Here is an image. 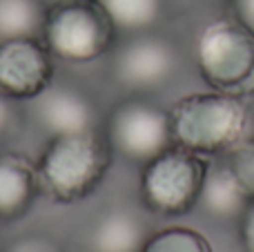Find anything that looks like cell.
Masks as SVG:
<instances>
[{
  "mask_svg": "<svg viewBox=\"0 0 254 252\" xmlns=\"http://www.w3.org/2000/svg\"><path fill=\"white\" fill-rule=\"evenodd\" d=\"M174 145L201 156L228 154L250 136L252 112L243 96L228 92H198L170 107Z\"/></svg>",
  "mask_w": 254,
  "mask_h": 252,
  "instance_id": "cell-1",
  "label": "cell"
},
{
  "mask_svg": "<svg viewBox=\"0 0 254 252\" xmlns=\"http://www.w3.org/2000/svg\"><path fill=\"white\" fill-rule=\"evenodd\" d=\"M114 161L103 129L52 136L38 159L40 192L56 203H78L96 192Z\"/></svg>",
  "mask_w": 254,
  "mask_h": 252,
  "instance_id": "cell-2",
  "label": "cell"
},
{
  "mask_svg": "<svg viewBox=\"0 0 254 252\" xmlns=\"http://www.w3.org/2000/svg\"><path fill=\"white\" fill-rule=\"evenodd\" d=\"M201 78L216 92L254 94V29L239 16H219L196 31L192 47Z\"/></svg>",
  "mask_w": 254,
  "mask_h": 252,
  "instance_id": "cell-3",
  "label": "cell"
},
{
  "mask_svg": "<svg viewBox=\"0 0 254 252\" xmlns=\"http://www.w3.org/2000/svg\"><path fill=\"white\" fill-rule=\"evenodd\" d=\"M116 27L98 0H69L47 7L43 40L54 58L85 65L110 54Z\"/></svg>",
  "mask_w": 254,
  "mask_h": 252,
  "instance_id": "cell-4",
  "label": "cell"
},
{
  "mask_svg": "<svg viewBox=\"0 0 254 252\" xmlns=\"http://www.w3.org/2000/svg\"><path fill=\"white\" fill-rule=\"evenodd\" d=\"M205 174L207 163L201 154L172 145L143 165L138 183L140 201L158 217L188 214L198 205Z\"/></svg>",
  "mask_w": 254,
  "mask_h": 252,
  "instance_id": "cell-5",
  "label": "cell"
},
{
  "mask_svg": "<svg viewBox=\"0 0 254 252\" xmlns=\"http://www.w3.org/2000/svg\"><path fill=\"white\" fill-rule=\"evenodd\" d=\"M105 136L114 156L136 165H145L174 145L170 110L143 96H129L116 103L105 121Z\"/></svg>",
  "mask_w": 254,
  "mask_h": 252,
  "instance_id": "cell-6",
  "label": "cell"
},
{
  "mask_svg": "<svg viewBox=\"0 0 254 252\" xmlns=\"http://www.w3.org/2000/svg\"><path fill=\"white\" fill-rule=\"evenodd\" d=\"M179 71V49L170 38L145 31L127 36L112 56V78L134 96L165 87Z\"/></svg>",
  "mask_w": 254,
  "mask_h": 252,
  "instance_id": "cell-7",
  "label": "cell"
},
{
  "mask_svg": "<svg viewBox=\"0 0 254 252\" xmlns=\"http://www.w3.org/2000/svg\"><path fill=\"white\" fill-rule=\"evenodd\" d=\"M54 56L43 38L0 40V92L13 101H34L54 83Z\"/></svg>",
  "mask_w": 254,
  "mask_h": 252,
  "instance_id": "cell-8",
  "label": "cell"
},
{
  "mask_svg": "<svg viewBox=\"0 0 254 252\" xmlns=\"http://www.w3.org/2000/svg\"><path fill=\"white\" fill-rule=\"evenodd\" d=\"M36 101V116L45 132L52 136L80 134L101 129L98 107L89 94L74 85H49Z\"/></svg>",
  "mask_w": 254,
  "mask_h": 252,
  "instance_id": "cell-9",
  "label": "cell"
},
{
  "mask_svg": "<svg viewBox=\"0 0 254 252\" xmlns=\"http://www.w3.org/2000/svg\"><path fill=\"white\" fill-rule=\"evenodd\" d=\"M38 194V165L20 152H0V223L25 217Z\"/></svg>",
  "mask_w": 254,
  "mask_h": 252,
  "instance_id": "cell-10",
  "label": "cell"
},
{
  "mask_svg": "<svg viewBox=\"0 0 254 252\" xmlns=\"http://www.w3.org/2000/svg\"><path fill=\"white\" fill-rule=\"evenodd\" d=\"M248 203L250 199L241 190L228 165H207L205 183H203L201 199H198V205L207 217L216 219V221H237L246 212Z\"/></svg>",
  "mask_w": 254,
  "mask_h": 252,
  "instance_id": "cell-11",
  "label": "cell"
},
{
  "mask_svg": "<svg viewBox=\"0 0 254 252\" xmlns=\"http://www.w3.org/2000/svg\"><path fill=\"white\" fill-rule=\"evenodd\" d=\"M143 223L127 210H112L94 228L96 252H140L145 244Z\"/></svg>",
  "mask_w": 254,
  "mask_h": 252,
  "instance_id": "cell-12",
  "label": "cell"
},
{
  "mask_svg": "<svg viewBox=\"0 0 254 252\" xmlns=\"http://www.w3.org/2000/svg\"><path fill=\"white\" fill-rule=\"evenodd\" d=\"M116 31L125 36L154 31L165 18L167 0H98Z\"/></svg>",
  "mask_w": 254,
  "mask_h": 252,
  "instance_id": "cell-13",
  "label": "cell"
},
{
  "mask_svg": "<svg viewBox=\"0 0 254 252\" xmlns=\"http://www.w3.org/2000/svg\"><path fill=\"white\" fill-rule=\"evenodd\" d=\"M45 16L43 0H0V40L43 34Z\"/></svg>",
  "mask_w": 254,
  "mask_h": 252,
  "instance_id": "cell-14",
  "label": "cell"
},
{
  "mask_svg": "<svg viewBox=\"0 0 254 252\" xmlns=\"http://www.w3.org/2000/svg\"><path fill=\"white\" fill-rule=\"evenodd\" d=\"M140 252H214L205 235L188 226H170L145 239Z\"/></svg>",
  "mask_w": 254,
  "mask_h": 252,
  "instance_id": "cell-15",
  "label": "cell"
},
{
  "mask_svg": "<svg viewBox=\"0 0 254 252\" xmlns=\"http://www.w3.org/2000/svg\"><path fill=\"white\" fill-rule=\"evenodd\" d=\"M225 165L234 174L248 199L254 201V136H248L234 150H230Z\"/></svg>",
  "mask_w": 254,
  "mask_h": 252,
  "instance_id": "cell-16",
  "label": "cell"
},
{
  "mask_svg": "<svg viewBox=\"0 0 254 252\" xmlns=\"http://www.w3.org/2000/svg\"><path fill=\"white\" fill-rule=\"evenodd\" d=\"M0 252H63L61 246L56 241H52L49 237L43 235H27L20 239L7 244L4 248H0Z\"/></svg>",
  "mask_w": 254,
  "mask_h": 252,
  "instance_id": "cell-17",
  "label": "cell"
},
{
  "mask_svg": "<svg viewBox=\"0 0 254 252\" xmlns=\"http://www.w3.org/2000/svg\"><path fill=\"white\" fill-rule=\"evenodd\" d=\"M18 125H20V112H18L16 101L0 92V141L11 136Z\"/></svg>",
  "mask_w": 254,
  "mask_h": 252,
  "instance_id": "cell-18",
  "label": "cell"
},
{
  "mask_svg": "<svg viewBox=\"0 0 254 252\" xmlns=\"http://www.w3.org/2000/svg\"><path fill=\"white\" fill-rule=\"evenodd\" d=\"M239 241L243 252H254V201H250L246 212L239 219Z\"/></svg>",
  "mask_w": 254,
  "mask_h": 252,
  "instance_id": "cell-19",
  "label": "cell"
},
{
  "mask_svg": "<svg viewBox=\"0 0 254 252\" xmlns=\"http://www.w3.org/2000/svg\"><path fill=\"white\" fill-rule=\"evenodd\" d=\"M234 16H239L248 27L254 29V0H232Z\"/></svg>",
  "mask_w": 254,
  "mask_h": 252,
  "instance_id": "cell-20",
  "label": "cell"
},
{
  "mask_svg": "<svg viewBox=\"0 0 254 252\" xmlns=\"http://www.w3.org/2000/svg\"><path fill=\"white\" fill-rule=\"evenodd\" d=\"M47 7H52V4H61V2H69V0H43Z\"/></svg>",
  "mask_w": 254,
  "mask_h": 252,
  "instance_id": "cell-21",
  "label": "cell"
}]
</instances>
